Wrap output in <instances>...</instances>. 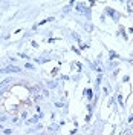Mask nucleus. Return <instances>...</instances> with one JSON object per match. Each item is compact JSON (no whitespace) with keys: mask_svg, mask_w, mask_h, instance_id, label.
I'll use <instances>...</instances> for the list:
<instances>
[{"mask_svg":"<svg viewBox=\"0 0 133 135\" xmlns=\"http://www.w3.org/2000/svg\"><path fill=\"white\" fill-rule=\"evenodd\" d=\"M3 72H5V74H11V72H14V74H20V72H22V68L16 66V65H9V66H6L5 69H3Z\"/></svg>","mask_w":133,"mask_h":135,"instance_id":"obj_1","label":"nucleus"},{"mask_svg":"<svg viewBox=\"0 0 133 135\" xmlns=\"http://www.w3.org/2000/svg\"><path fill=\"white\" fill-rule=\"evenodd\" d=\"M106 14L112 17V18H113V22H118V20L121 18V14H119V12H116L115 9H112V8H106Z\"/></svg>","mask_w":133,"mask_h":135,"instance_id":"obj_2","label":"nucleus"},{"mask_svg":"<svg viewBox=\"0 0 133 135\" xmlns=\"http://www.w3.org/2000/svg\"><path fill=\"white\" fill-rule=\"evenodd\" d=\"M86 8H87V6H86L84 3H78V5H76V8H75V9H76L78 12H83V11H84Z\"/></svg>","mask_w":133,"mask_h":135,"instance_id":"obj_3","label":"nucleus"},{"mask_svg":"<svg viewBox=\"0 0 133 135\" xmlns=\"http://www.w3.org/2000/svg\"><path fill=\"white\" fill-rule=\"evenodd\" d=\"M40 118H42V115H40V114H38V115H34V117L31 118V120H28V123H37V121H38Z\"/></svg>","mask_w":133,"mask_h":135,"instance_id":"obj_4","label":"nucleus"},{"mask_svg":"<svg viewBox=\"0 0 133 135\" xmlns=\"http://www.w3.org/2000/svg\"><path fill=\"white\" fill-rule=\"evenodd\" d=\"M84 94H86V97H87L89 100H92V98H93V94H92V89H87V91H84Z\"/></svg>","mask_w":133,"mask_h":135,"instance_id":"obj_5","label":"nucleus"},{"mask_svg":"<svg viewBox=\"0 0 133 135\" xmlns=\"http://www.w3.org/2000/svg\"><path fill=\"white\" fill-rule=\"evenodd\" d=\"M46 86L52 89V88H57V86H58V83H57V81H48V84H46Z\"/></svg>","mask_w":133,"mask_h":135,"instance_id":"obj_6","label":"nucleus"},{"mask_svg":"<svg viewBox=\"0 0 133 135\" xmlns=\"http://www.w3.org/2000/svg\"><path fill=\"white\" fill-rule=\"evenodd\" d=\"M109 55H110V60H115V59H118V54L115 52V51H110V52H109Z\"/></svg>","mask_w":133,"mask_h":135,"instance_id":"obj_7","label":"nucleus"},{"mask_svg":"<svg viewBox=\"0 0 133 135\" xmlns=\"http://www.w3.org/2000/svg\"><path fill=\"white\" fill-rule=\"evenodd\" d=\"M25 69H28V71H32V69H34V65H32V63H26V65H25Z\"/></svg>","mask_w":133,"mask_h":135,"instance_id":"obj_8","label":"nucleus"},{"mask_svg":"<svg viewBox=\"0 0 133 135\" xmlns=\"http://www.w3.org/2000/svg\"><path fill=\"white\" fill-rule=\"evenodd\" d=\"M119 35H122V38L127 40V35H125V32H124V28H119Z\"/></svg>","mask_w":133,"mask_h":135,"instance_id":"obj_9","label":"nucleus"},{"mask_svg":"<svg viewBox=\"0 0 133 135\" xmlns=\"http://www.w3.org/2000/svg\"><path fill=\"white\" fill-rule=\"evenodd\" d=\"M69 11H70V5H66V6L63 8V14H67Z\"/></svg>","mask_w":133,"mask_h":135,"instance_id":"obj_10","label":"nucleus"},{"mask_svg":"<svg viewBox=\"0 0 133 135\" xmlns=\"http://www.w3.org/2000/svg\"><path fill=\"white\" fill-rule=\"evenodd\" d=\"M2 132H3V134H6V135H11L12 132H14V131H12V129H3Z\"/></svg>","mask_w":133,"mask_h":135,"instance_id":"obj_11","label":"nucleus"},{"mask_svg":"<svg viewBox=\"0 0 133 135\" xmlns=\"http://www.w3.org/2000/svg\"><path fill=\"white\" fill-rule=\"evenodd\" d=\"M70 37H72L74 40H76V42H80V37H78V35H76L75 32H72V34H70Z\"/></svg>","mask_w":133,"mask_h":135,"instance_id":"obj_12","label":"nucleus"},{"mask_svg":"<svg viewBox=\"0 0 133 135\" xmlns=\"http://www.w3.org/2000/svg\"><path fill=\"white\" fill-rule=\"evenodd\" d=\"M6 120H8L6 115H0V123H2V121H6Z\"/></svg>","mask_w":133,"mask_h":135,"instance_id":"obj_13","label":"nucleus"},{"mask_svg":"<svg viewBox=\"0 0 133 135\" xmlns=\"http://www.w3.org/2000/svg\"><path fill=\"white\" fill-rule=\"evenodd\" d=\"M63 106H64V104H63V103H60V101H58V103H55V108H58V109H60V108H63Z\"/></svg>","mask_w":133,"mask_h":135,"instance_id":"obj_14","label":"nucleus"},{"mask_svg":"<svg viewBox=\"0 0 133 135\" xmlns=\"http://www.w3.org/2000/svg\"><path fill=\"white\" fill-rule=\"evenodd\" d=\"M101 78H103V77H101V75H98V78H96V86H100V83H101Z\"/></svg>","mask_w":133,"mask_h":135,"instance_id":"obj_15","label":"nucleus"},{"mask_svg":"<svg viewBox=\"0 0 133 135\" xmlns=\"http://www.w3.org/2000/svg\"><path fill=\"white\" fill-rule=\"evenodd\" d=\"M22 118H23V120L28 118V112H26V110H25V112H22Z\"/></svg>","mask_w":133,"mask_h":135,"instance_id":"obj_16","label":"nucleus"},{"mask_svg":"<svg viewBox=\"0 0 133 135\" xmlns=\"http://www.w3.org/2000/svg\"><path fill=\"white\" fill-rule=\"evenodd\" d=\"M118 101H119V104L122 106V103H124V101H122V97H121V95H118Z\"/></svg>","mask_w":133,"mask_h":135,"instance_id":"obj_17","label":"nucleus"},{"mask_svg":"<svg viewBox=\"0 0 133 135\" xmlns=\"http://www.w3.org/2000/svg\"><path fill=\"white\" fill-rule=\"evenodd\" d=\"M122 81H129V75H124V77H122Z\"/></svg>","mask_w":133,"mask_h":135,"instance_id":"obj_18","label":"nucleus"}]
</instances>
